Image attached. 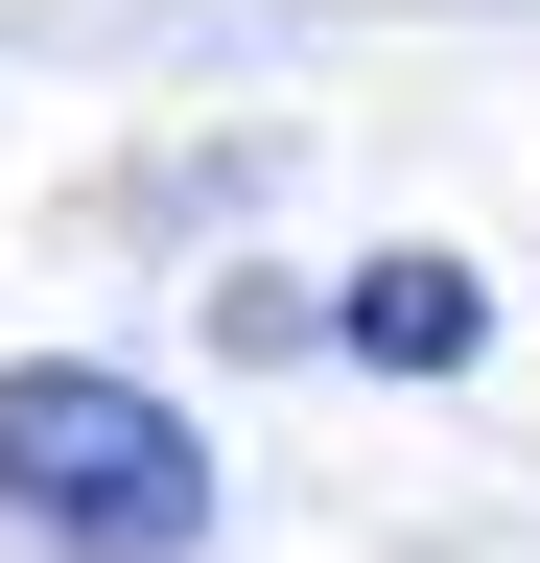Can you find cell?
Instances as JSON below:
<instances>
[{
    "instance_id": "2",
    "label": "cell",
    "mask_w": 540,
    "mask_h": 563,
    "mask_svg": "<svg viewBox=\"0 0 540 563\" xmlns=\"http://www.w3.org/2000/svg\"><path fill=\"white\" fill-rule=\"evenodd\" d=\"M329 329H353V352H399V376H447V352L494 329V306H470L447 258H376V282H353V306H329Z\"/></svg>"
},
{
    "instance_id": "1",
    "label": "cell",
    "mask_w": 540,
    "mask_h": 563,
    "mask_svg": "<svg viewBox=\"0 0 540 563\" xmlns=\"http://www.w3.org/2000/svg\"><path fill=\"white\" fill-rule=\"evenodd\" d=\"M0 517L47 563H188L212 540V446L95 352H0Z\"/></svg>"
}]
</instances>
